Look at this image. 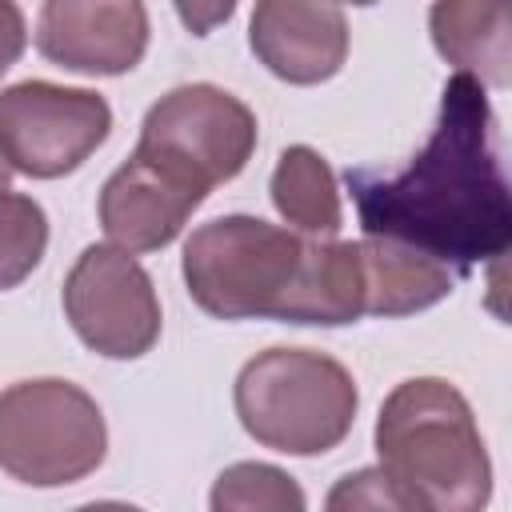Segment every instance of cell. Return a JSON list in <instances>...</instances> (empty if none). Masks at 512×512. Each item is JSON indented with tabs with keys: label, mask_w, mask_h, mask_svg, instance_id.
<instances>
[{
	"label": "cell",
	"mask_w": 512,
	"mask_h": 512,
	"mask_svg": "<svg viewBox=\"0 0 512 512\" xmlns=\"http://www.w3.org/2000/svg\"><path fill=\"white\" fill-rule=\"evenodd\" d=\"M344 180L364 236L424 252L452 276H468L512 244L496 116L484 84L464 72L444 84L432 136L400 172L348 168Z\"/></svg>",
	"instance_id": "6da1fadb"
},
{
	"label": "cell",
	"mask_w": 512,
	"mask_h": 512,
	"mask_svg": "<svg viewBox=\"0 0 512 512\" xmlns=\"http://www.w3.org/2000/svg\"><path fill=\"white\" fill-rule=\"evenodd\" d=\"M376 452L420 512H484L492 500V460L472 404L440 376H412L384 396Z\"/></svg>",
	"instance_id": "7a4b0ae2"
},
{
	"label": "cell",
	"mask_w": 512,
	"mask_h": 512,
	"mask_svg": "<svg viewBox=\"0 0 512 512\" xmlns=\"http://www.w3.org/2000/svg\"><path fill=\"white\" fill-rule=\"evenodd\" d=\"M232 400L256 444L324 456L352 432L360 392L352 372L316 348H268L240 368Z\"/></svg>",
	"instance_id": "3957f363"
},
{
	"label": "cell",
	"mask_w": 512,
	"mask_h": 512,
	"mask_svg": "<svg viewBox=\"0 0 512 512\" xmlns=\"http://www.w3.org/2000/svg\"><path fill=\"white\" fill-rule=\"evenodd\" d=\"M308 240L260 216H216L184 244L188 296L216 320H280Z\"/></svg>",
	"instance_id": "277c9868"
},
{
	"label": "cell",
	"mask_w": 512,
	"mask_h": 512,
	"mask_svg": "<svg viewBox=\"0 0 512 512\" xmlns=\"http://www.w3.org/2000/svg\"><path fill=\"white\" fill-rule=\"evenodd\" d=\"M108 428L72 380H16L0 392V468L32 488H64L100 468Z\"/></svg>",
	"instance_id": "5b68a950"
},
{
	"label": "cell",
	"mask_w": 512,
	"mask_h": 512,
	"mask_svg": "<svg viewBox=\"0 0 512 512\" xmlns=\"http://www.w3.org/2000/svg\"><path fill=\"white\" fill-rule=\"evenodd\" d=\"M136 152L212 192L236 180L252 160L256 116L240 96L216 84H180L144 112Z\"/></svg>",
	"instance_id": "8992f818"
},
{
	"label": "cell",
	"mask_w": 512,
	"mask_h": 512,
	"mask_svg": "<svg viewBox=\"0 0 512 512\" xmlns=\"http://www.w3.org/2000/svg\"><path fill=\"white\" fill-rule=\"evenodd\" d=\"M112 132V108L92 88L20 80L0 88V156L12 172L56 180L76 172Z\"/></svg>",
	"instance_id": "52a82bcc"
},
{
	"label": "cell",
	"mask_w": 512,
	"mask_h": 512,
	"mask_svg": "<svg viewBox=\"0 0 512 512\" xmlns=\"http://www.w3.org/2000/svg\"><path fill=\"white\" fill-rule=\"evenodd\" d=\"M72 332L108 360H136L160 340V300L140 260L116 244H88L64 276Z\"/></svg>",
	"instance_id": "ba28073f"
},
{
	"label": "cell",
	"mask_w": 512,
	"mask_h": 512,
	"mask_svg": "<svg viewBox=\"0 0 512 512\" xmlns=\"http://www.w3.org/2000/svg\"><path fill=\"white\" fill-rule=\"evenodd\" d=\"M148 48V8L136 0H48L36 16V52L64 72L120 76Z\"/></svg>",
	"instance_id": "9c48e42d"
},
{
	"label": "cell",
	"mask_w": 512,
	"mask_h": 512,
	"mask_svg": "<svg viewBox=\"0 0 512 512\" xmlns=\"http://www.w3.org/2000/svg\"><path fill=\"white\" fill-rule=\"evenodd\" d=\"M204 196V188L168 172L152 156L132 152L100 188V228L124 252H160L180 236Z\"/></svg>",
	"instance_id": "30bf717a"
},
{
	"label": "cell",
	"mask_w": 512,
	"mask_h": 512,
	"mask_svg": "<svg viewBox=\"0 0 512 512\" xmlns=\"http://www.w3.org/2000/svg\"><path fill=\"white\" fill-rule=\"evenodd\" d=\"M256 60L288 84L332 80L348 56V20L336 4L260 0L248 20Z\"/></svg>",
	"instance_id": "8fae6325"
},
{
	"label": "cell",
	"mask_w": 512,
	"mask_h": 512,
	"mask_svg": "<svg viewBox=\"0 0 512 512\" xmlns=\"http://www.w3.org/2000/svg\"><path fill=\"white\" fill-rule=\"evenodd\" d=\"M364 316V272L356 240H308L300 276L280 312L284 324H352Z\"/></svg>",
	"instance_id": "7c38bea8"
},
{
	"label": "cell",
	"mask_w": 512,
	"mask_h": 512,
	"mask_svg": "<svg viewBox=\"0 0 512 512\" xmlns=\"http://www.w3.org/2000/svg\"><path fill=\"white\" fill-rule=\"evenodd\" d=\"M432 24V44L436 52L456 64V72L480 80V84H508V60H512V8L492 0V4H432L428 12Z\"/></svg>",
	"instance_id": "4fadbf2b"
},
{
	"label": "cell",
	"mask_w": 512,
	"mask_h": 512,
	"mask_svg": "<svg viewBox=\"0 0 512 512\" xmlns=\"http://www.w3.org/2000/svg\"><path fill=\"white\" fill-rule=\"evenodd\" d=\"M360 244V272H364V316H412L444 300L456 276L392 240H356Z\"/></svg>",
	"instance_id": "5bb4252c"
},
{
	"label": "cell",
	"mask_w": 512,
	"mask_h": 512,
	"mask_svg": "<svg viewBox=\"0 0 512 512\" xmlns=\"http://www.w3.org/2000/svg\"><path fill=\"white\" fill-rule=\"evenodd\" d=\"M272 204L276 212L304 236L320 240V236H336L344 224L340 212V188H336V172L332 164L308 148V144H292L280 152L276 168H272Z\"/></svg>",
	"instance_id": "9a60e30c"
},
{
	"label": "cell",
	"mask_w": 512,
	"mask_h": 512,
	"mask_svg": "<svg viewBox=\"0 0 512 512\" xmlns=\"http://www.w3.org/2000/svg\"><path fill=\"white\" fill-rule=\"evenodd\" d=\"M208 512H308V500L296 476H288L284 468L240 460L212 480Z\"/></svg>",
	"instance_id": "2e32d148"
},
{
	"label": "cell",
	"mask_w": 512,
	"mask_h": 512,
	"mask_svg": "<svg viewBox=\"0 0 512 512\" xmlns=\"http://www.w3.org/2000/svg\"><path fill=\"white\" fill-rule=\"evenodd\" d=\"M48 248V216L24 192H0V292L24 284Z\"/></svg>",
	"instance_id": "e0dca14e"
},
{
	"label": "cell",
	"mask_w": 512,
	"mask_h": 512,
	"mask_svg": "<svg viewBox=\"0 0 512 512\" xmlns=\"http://www.w3.org/2000/svg\"><path fill=\"white\" fill-rule=\"evenodd\" d=\"M324 512H420V504L384 468H356L328 488Z\"/></svg>",
	"instance_id": "ac0fdd59"
},
{
	"label": "cell",
	"mask_w": 512,
	"mask_h": 512,
	"mask_svg": "<svg viewBox=\"0 0 512 512\" xmlns=\"http://www.w3.org/2000/svg\"><path fill=\"white\" fill-rule=\"evenodd\" d=\"M28 44V28H24V12L12 0H0V76L20 60Z\"/></svg>",
	"instance_id": "d6986e66"
},
{
	"label": "cell",
	"mask_w": 512,
	"mask_h": 512,
	"mask_svg": "<svg viewBox=\"0 0 512 512\" xmlns=\"http://www.w3.org/2000/svg\"><path fill=\"white\" fill-rule=\"evenodd\" d=\"M72 512H144L136 504H124V500H96V504H80Z\"/></svg>",
	"instance_id": "ffe728a7"
},
{
	"label": "cell",
	"mask_w": 512,
	"mask_h": 512,
	"mask_svg": "<svg viewBox=\"0 0 512 512\" xmlns=\"http://www.w3.org/2000/svg\"><path fill=\"white\" fill-rule=\"evenodd\" d=\"M8 180H12V168H8L4 156H0V192H8Z\"/></svg>",
	"instance_id": "44dd1931"
}]
</instances>
